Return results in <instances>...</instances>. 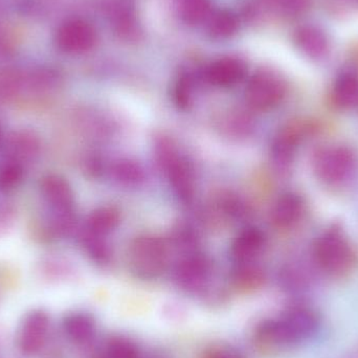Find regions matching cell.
<instances>
[{
  "mask_svg": "<svg viewBox=\"0 0 358 358\" xmlns=\"http://www.w3.org/2000/svg\"><path fill=\"white\" fill-rule=\"evenodd\" d=\"M208 358H240V357L231 351H217Z\"/></svg>",
  "mask_w": 358,
  "mask_h": 358,
  "instance_id": "28",
  "label": "cell"
},
{
  "mask_svg": "<svg viewBox=\"0 0 358 358\" xmlns=\"http://www.w3.org/2000/svg\"><path fill=\"white\" fill-rule=\"evenodd\" d=\"M233 277L236 283L250 287L260 285L264 281V273L256 263L235 264Z\"/></svg>",
  "mask_w": 358,
  "mask_h": 358,
  "instance_id": "21",
  "label": "cell"
},
{
  "mask_svg": "<svg viewBox=\"0 0 358 358\" xmlns=\"http://www.w3.org/2000/svg\"><path fill=\"white\" fill-rule=\"evenodd\" d=\"M168 242L155 234L136 236L128 248V263L136 277L150 280L161 275L169 262Z\"/></svg>",
  "mask_w": 358,
  "mask_h": 358,
  "instance_id": "5",
  "label": "cell"
},
{
  "mask_svg": "<svg viewBox=\"0 0 358 358\" xmlns=\"http://www.w3.org/2000/svg\"><path fill=\"white\" fill-rule=\"evenodd\" d=\"M121 222V213L115 206H105L90 213L84 231L96 237L107 238Z\"/></svg>",
  "mask_w": 358,
  "mask_h": 358,
  "instance_id": "15",
  "label": "cell"
},
{
  "mask_svg": "<svg viewBox=\"0 0 358 358\" xmlns=\"http://www.w3.org/2000/svg\"><path fill=\"white\" fill-rule=\"evenodd\" d=\"M10 161L21 164L29 163L40 152L39 138L29 131L16 132L8 143Z\"/></svg>",
  "mask_w": 358,
  "mask_h": 358,
  "instance_id": "16",
  "label": "cell"
},
{
  "mask_svg": "<svg viewBox=\"0 0 358 358\" xmlns=\"http://www.w3.org/2000/svg\"><path fill=\"white\" fill-rule=\"evenodd\" d=\"M1 141H2V131H1V129H0V144H1Z\"/></svg>",
  "mask_w": 358,
  "mask_h": 358,
  "instance_id": "29",
  "label": "cell"
},
{
  "mask_svg": "<svg viewBox=\"0 0 358 358\" xmlns=\"http://www.w3.org/2000/svg\"><path fill=\"white\" fill-rule=\"evenodd\" d=\"M282 279H283V283L290 289H301L307 283L304 273L294 266L284 269L282 273Z\"/></svg>",
  "mask_w": 358,
  "mask_h": 358,
  "instance_id": "26",
  "label": "cell"
},
{
  "mask_svg": "<svg viewBox=\"0 0 358 358\" xmlns=\"http://www.w3.org/2000/svg\"><path fill=\"white\" fill-rule=\"evenodd\" d=\"M286 92L287 87L280 76L271 71H260L246 86V104L252 110H273L283 102Z\"/></svg>",
  "mask_w": 358,
  "mask_h": 358,
  "instance_id": "8",
  "label": "cell"
},
{
  "mask_svg": "<svg viewBox=\"0 0 358 358\" xmlns=\"http://www.w3.org/2000/svg\"><path fill=\"white\" fill-rule=\"evenodd\" d=\"M244 76V67L237 61H220L210 67L208 80L219 87H231L239 83Z\"/></svg>",
  "mask_w": 358,
  "mask_h": 358,
  "instance_id": "18",
  "label": "cell"
},
{
  "mask_svg": "<svg viewBox=\"0 0 358 358\" xmlns=\"http://www.w3.org/2000/svg\"><path fill=\"white\" fill-rule=\"evenodd\" d=\"M330 104L340 111L358 108V75L343 71L334 79L329 92Z\"/></svg>",
  "mask_w": 358,
  "mask_h": 358,
  "instance_id": "12",
  "label": "cell"
},
{
  "mask_svg": "<svg viewBox=\"0 0 358 358\" xmlns=\"http://www.w3.org/2000/svg\"><path fill=\"white\" fill-rule=\"evenodd\" d=\"M109 174L115 182L126 187H136L145 181V172L138 162L119 159L109 167Z\"/></svg>",
  "mask_w": 358,
  "mask_h": 358,
  "instance_id": "17",
  "label": "cell"
},
{
  "mask_svg": "<svg viewBox=\"0 0 358 358\" xmlns=\"http://www.w3.org/2000/svg\"><path fill=\"white\" fill-rule=\"evenodd\" d=\"M299 48L309 58L319 60L327 56L330 50L329 39L323 29L315 25H306L296 31Z\"/></svg>",
  "mask_w": 358,
  "mask_h": 358,
  "instance_id": "14",
  "label": "cell"
},
{
  "mask_svg": "<svg viewBox=\"0 0 358 358\" xmlns=\"http://www.w3.org/2000/svg\"><path fill=\"white\" fill-rule=\"evenodd\" d=\"M313 260L322 273L331 277L348 275L357 264V252L342 227L324 229L313 242Z\"/></svg>",
  "mask_w": 358,
  "mask_h": 358,
  "instance_id": "3",
  "label": "cell"
},
{
  "mask_svg": "<svg viewBox=\"0 0 358 358\" xmlns=\"http://www.w3.org/2000/svg\"><path fill=\"white\" fill-rule=\"evenodd\" d=\"M23 165L16 162H8L0 169V189H13L20 183L23 178Z\"/></svg>",
  "mask_w": 358,
  "mask_h": 358,
  "instance_id": "22",
  "label": "cell"
},
{
  "mask_svg": "<svg viewBox=\"0 0 358 358\" xmlns=\"http://www.w3.org/2000/svg\"><path fill=\"white\" fill-rule=\"evenodd\" d=\"M82 242L84 248L94 262L99 264H106L111 257L110 246L107 242V238L96 237L83 231Z\"/></svg>",
  "mask_w": 358,
  "mask_h": 358,
  "instance_id": "20",
  "label": "cell"
},
{
  "mask_svg": "<svg viewBox=\"0 0 358 358\" xmlns=\"http://www.w3.org/2000/svg\"><path fill=\"white\" fill-rule=\"evenodd\" d=\"M20 87V80L15 73H0V101L13 98Z\"/></svg>",
  "mask_w": 358,
  "mask_h": 358,
  "instance_id": "25",
  "label": "cell"
},
{
  "mask_svg": "<svg viewBox=\"0 0 358 358\" xmlns=\"http://www.w3.org/2000/svg\"><path fill=\"white\" fill-rule=\"evenodd\" d=\"M41 194L50 210V225L54 233L65 235L75 225V196L69 181L50 174L41 182Z\"/></svg>",
  "mask_w": 358,
  "mask_h": 358,
  "instance_id": "6",
  "label": "cell"
},
{
  "mask_svg": "<svg viewBox=\"0 0 358 358\" xmlns=\"http://www.w3.org/2000/svg\"><path fill=\"white\" fill-rule=\"evenodd\" d=\"M64 329L71 340L79 343L86 342L94 334V322L88 315L77 313L65 320Z\"/></svg>",
  "mask_w": 358,
  "mask_h": 358,
  "instance_id": "19",
  "label": "cell"
},
{
  "mask_svg": "<svg viewBox=\"0 0 358 358\" xmlns=\"http://www.w3.org/2000/svg\"><path fill=\"white\" fill-rule=\"evenodd\" d=\"M317 131V125L308 120H294L278 129L271 143V157L280 171L292 167L301 145Z\"/></svg>",
  "mask_w": 358,
  "mask_h": 358,
  "instance_id": "7",
  "label": "cell"
},
{
  "mask_svg": "<svg viewBox=\"0 0 358 358\" xmlns=\"http://www.w3.org/2000/svg\"><path fill=\"white\" fill-rule=\"evenodd\" d=\"M224 124L227 130L229 131L231 129V134H248V130L252 128V121L242 111H234L231 115H227Z\"/></svg>",
  "mask_w": 358,
  "mask_h": 358,
  "instance_id": "24",
  "label": "cell"
},
{
  "mask_svg": "<svg viewBox=\"0 0 358 358\" xmlns=\"http://www.w3.org/2000/svg\"><path fill=\"white\" fill-rule=\"evenodd\" d=\"M319 327V315L310 307L296 305L286 310L277 320L265 322L260 334L267 342L292 345L306 340Z\"/></svg>",
  "mask_w": 358,
  "mask_h": 358,
  "instance_id": "4",
  "label": "cell"
},
{
  "mask_svg": "<svg viewBox=\"0 0 358 358\" xmlns=\"http://www.w3.org/2000/svg\"><path fill=\"white\" fill-rule=\"evenodd\" d=\"M310 162L313 176L329 189L348 187L358 174V153L343 143L320 145L313 150Z\"/></svg>",
  "mask_w": 358,
  "mask_h": 358,
  "instance_id": "1",
  "label": "cell"
},
{
  "mask_svg": "<svg viewBox=\"0 0 358 358\" xmlns=\"http://www.w3.org/2000/svg\"><path fill=\"white\" fill-rule=\"evenodd\" d=\"M106 358H138V353L134 344L123 338H117L107 347Z\"/></svg>",
  "mask_w": 358,
  "mask_h": 358,
  "instance_id": "23",
  "label": "cell"
},
{
  "mask_svg": "<svg viewBox=\"0 0 358 358\" xmlns=\"http://www.w3.org/2000/svg\"><path fill=\"white\" fill-rule=\"evenodd\" d=\"M264 231L259 227H248L242 229L229 248V257L235 264L255 263L266 248Z\"/></svg>",
  "mask_w": 358,
  "mask_h": 358,
  "instance_id": "11",
  "label": "cell"
},
{
  "mask_svg": "<svg viewBox=\"0 0 358 358\" xmlns=\"http://www.w3.org/2000/svg\"><path fill=\"white\" fill-rule=\"evenodd\" d=\"M278 6L289 16H299L306 12L310 0H275Z\"/></svg>",
  "mask_w": 358,
  "mask_h": 358,
  "instance_id": "27",
  "label": "cell"
},
{
  "mask_svg": "<svg viewBox=\"0 0 358 358\" xmlns=\"http://www.w3.org/2000/svg\"><path fill=\"white\" fill-rule=\"evenodd\" d=\"M307 213L306 200L296 192L282 194L271 208L273 227L282 231L296 229L304 220Z\"/></svg>",
  "mask_w": 358,
  "mask_h": 358,
  "instance_id": "10",
  "label": "cell"
},
{
  "mask_svg": "<svg viewBox=\"0 0 358 358\" xmlns=\"http://www.w3.org/2000/svg\"><path fill=\"white\" fill-rule=\"evenodd\" d=\"M48 317L43 313H34L25 320L19 338L21 350L27 355L37 352L45 340Z\"/></svg>",
  "mask_w": 358,
  "mask_h": 358,
  "instance_id": "13",
  "label": "cell"
},
{
  "mask_svg": "<svg viewBox=\"0 0 358 358\" xmlns=\"http://www.w3.org/2000/svg\"><path fill=\"white\" fill-rule=\"evenodd\" d=\"M210 273L212 263L199 250L180 255L173 271L176 283L189 292L200 289L208 282Z\"/></svg>",
  "mask_w": 358,
  "mask_h": 358,
  "instance_id": "9",
  "label": "cell"
},
{
  "mask_svg": "<svg viewBox=\"0 0 358 358\" xmlns=\"http://www.w3.org/2000/svg\"><path fill=\"white\" fill-rule=\"evenodd\" d=\"M153 150L157 168L167 179L173 195L181 203H191L197 189L193 164L181 152L178 144L168 136L155 138Z\"/></svg>",
  "mask_w": 358,
  "mask_h": 358,
  "instance_id": "2",
  "label": "cell"
}]
</instances>
